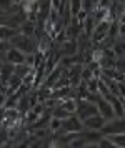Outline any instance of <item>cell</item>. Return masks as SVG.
I'll list each match as a JSON object with an SVG mask.
<instances>
[{
  "instance_id": "1",
  "label": "cell",
  "mask_w": 125,
  "mask_h": 148,
  "mask_svg": "<svg viewBox=\"0 0 125 148\" xmlns=\"http://www.w3.org/2000/svg\"><path fill=\"white\" fill-rule=\"evenodd\" d=\"M10 43H12V47H17L19 50H22L23 53H33V52L39 50L37 38H35V37L23 35V34H17L13 38H10Z\"/></svg>"
},
{
  "instance_id": "2",
  "label": "cell",
  "mask_w": 125,
  "mask_h": 148,
  "mask_svg": "<svg viewBox=\"0 0 125 148\" xmlns=\"http://www.w3.org/2000/svg\"><path fill=\"white\" fill-rule=\"evenodd\" d=\"M113 22L115 20H112V18H105V20H100L99 23H97V27H95L92 37H90V42H92L93 45L102 43V42L110 35V28H112Z\"/></svg>"
},
{
  "instance_id": "3",
  "label": "cell",
  "mask_w": 125,
  "mask_h": 148,
  "mask_svg": "<svg viewBox=\"0 0 125 148\" xmlns=\"http://www.w3.org/2000/svg\"><path fill=\"white\" fill-rule=\"evenodd\" d=\"M77 100H79V110H77V115H79L82 120H87L88 116L99 113L97 103H92V101L85 100V98H77Z\"/></svg>"
},
{
  "instance_id": "4",
  "label": "cell",
  "mask_w": 125,
  "mask_h": 148,
  "mask_svg": "<svg viewBox=\"0 0 125 148\" xmlns=\"http://www.w3.org/2000/svg\"><path fill=\"white\" fill-rule=\"evenodd\" d=\"M2 60H7L13 63V65H22V63H25V53L19 50L17 47H12L8 48L5 53H2Z\"/></svg>"
},
{
  "instance_id": "5",
  "label": "cell",
  "mask_w": 125,
  "mask_h": 148,
  "mask_svg": "<svg viewBox=\"0 0 125 148\" xmlns=\"http://www.w3.org/2000/svg\"><path fill=\"white\" fill-rule=\"evenodd\" d=\"M107 121L108 120L105 116H102L100 113H95L92 116H88L87 120H84V128L85 130H97V132H100L107 125Z\"/></svg>"
},
{
  "instance_id": "6",
  "label": "cell",
  "mask_w": 125,
  "mask_h": 148,
  "mask_svg": "<svg viewBox=\"0 0 125 148\" xmlns=\"http://www.w3.org/2000/svg\"><path fill=\"white\" fill-rule=\"evenodd\" d=\"M62 130H64V132H82V130H85V128H84V120H82L77 113H73V115H70L68 118L64 120Z\"/></svg>"
},
{
  "instance_id": "7",
  "label": "cell",
  "mask_w": 125,
  "mask_h": 148,
  "mask_svg": "<svg viewBox=\"0 0 125 148\" xmlns=\"http://www.w3.org/2000/svg\"><path fill=\"white\" fill-rule=\"evenodd\" d=\"M100 132L102 133H120V132H125V116H115L113 120L107 121V125Z\"/></svg>"
},
{
  "instance_id": "8",
  "label": "cell",
  "mask_w": 125,
  "mask_h": 148,
  "mask_svg": "<svg viewBox=\"0 0 125 148\" xmlns=\"http://www.w3.org/2000/svg\"><path fill=\"white\" fill-rule=\"evenodd\" d=\"M59 52L60 55H73L79 53V42L77 38H67V40L59 43Z\"/></svg>"
},
{
  "instance_id": "9",
  "label": "cell",
  "mask_w": 125,
  "mask_h": 148,
  "mask_svg": "<svg viewBox=\"0 0 125 148\" xmlns=\"http://www.w3.org/2000/svg\"><path fill=\"white\" fill-rule=\"evenodd\" d=\"M97 108H99V113L102 115V116H105L108 121L115 118L113 108H112V105H110V101L107 100L105 97H100L99 100H97Z\"/></svg>"
},
{
  "instance_id": "10",
  "label": "cell",
  "mask_w": 125,
  "mask_h": 148,
  "mask_svg": "<svg viewBox=\"0 0 125 148\" xmlns=\"http://www.w3.org/2000/svg\"><path fill=\"white\" fill-rule=\"evenodd\" d=\"M97 23H99V20L95 18V15L93 14H88L85 17V20L82 22V27H84V37H87V38H90L93 34V30H95V27H97Z\"/></svg>"
},
{
  "instance_id": "11",
  "label": "cell",
  "mask_w": 125,
  "mask_h": 148,
  "mask_svg": "<svg viewBox=\"0 0 125 148\" xmlns=\"http://www.w3.org/2000/svg\"><path fill=\"white\" fill-rule=\"evenodd\" d=\"M19 32L23 34V35H28V37H35V35H37V22L27 18V20L19 27Z\"/></svg>"
},
{
  "instance_id": "12",
  "label": "cell",
  "mask_w": 125,
  "mask_h": 148,
  "mask_svg": "<svg viewBox=\"0 0 125 148\" xmlns=\"http://www.w3.org/2000/svg\"><path fill=\"white\" fill-rule=\"evenodd\" d=\"M17 34H20L19 28L10 27V25H7V23H2V27H0V37H2V40H10V38H13Z\"/></svg>"
},
{
  "instance_id": "13",
  "label": "cell",
  "mask_w": 125,
  "mask_h": 148,
  "mask_svg": "<svg viewBox=\"0 0 125 148\" xmlns=\"http://www.w3.org/2000/svg\"><path fill=\"white\" fill-rule=\"evenodd\" d=\"M104 135H107L112 140L115 148H125V132H120V133H104Z\"/></svg>"
},
{
  "instance_id": "14",
  "label": "cell",
  "mask_w": 125,
  "mask_h": 148,
  "mask_svg": "<svg viewBox=\"0 0 125 148\" xmlns=\"http://www.w3.org/2000/svg\"><path fill=\"white\" fill-rule=\"evenodd\" d=\"M84 10L82 0H68V15L70 17H77Z\"/></svg>"
},
{
  "instance_id": "15",
  "label": "cell",
  "mask_w": 125,
  "mask_h": 148,
  "mask_svg": "<svg viewBox=\"0 0 125 148\" xmlns=\"http://www.w3.org/2000/svg\"><path fill=\"white\" fill-rule=\"evenodd\" d=\"M62 127H64V120L62 118H59V116H53L50 118V123H48V130L52 132V133H55V132H60L62 130Z\"/></svg>"
},
{
  "instance_id": "16",
  "label": "cell",
  "mask_w": 125,
  "mask_h": 148,
  "mask_svg": "<svg viewBox=\"0 0 125 148\" xmlns=\"http://www.w3.org/2000/svg\"><path fill=\"white\" fill-rule=\"evenodd\" d=\"M82 5H84V10H85V12L93 14L95 8H97V2H95V0H82Z\"/></svg>"
},
{
  "instance_id": "17",
  "label": "cell",
  "mask_w": 125,
  "mask_h": 148,
  "mask_svg": "<svg viewBox=\"0 0 125 148\" xmlns=\"http://www.w3.org/2000/svg\"><path fill=\"white\" fill-rule=\"evenodd\" d=\"M25 63L28 67L37 68V52H33V53H25Z\"/></svg>"
},
{
  "instance_id": "18",
  "label": "cell",
  "mask_w": 125,
  "mask_h": 148,
  "mask_svg": "<svg viewBox=\"0 0 125 148\" xmlns=\"http://www.w3.org/2000/svg\"><path fill=\"white\" fill-rule=\"evenodd\" d=\"M13 5H15V2H13V0H0V10H2V15L7 14Z\"/></svg>"
},
{
  "instance_id": "19",
  "label": "cell",
  "mask_w": 125,
  "mask_h": 148,
  "mask_svg": "<svg viewBox=\"0 0 125 148\" xmlns=\"http://www.w3.org/2000/svg\"><path fill=\"white\" fill-rule=\"evenodd\" d=\"M95 77V73H93V70L88 65H84V70H82V80L87 82V80H90V78H93Z\"/></svg>"
},
{
  "instance_id": "20",
  "label": "cell",
  "mask_w": 125,
  "mask_h": 148,
  "mask_svg": "<svg viewBox=\"0 0 125 148\" xmlns=\"http://www.w3.org/2000/svg\"><path fill=\"white\" fill-rule=\"evenodd\" d=\"M64 3H65V0H50V7L55 8V10H59L60 14H62V8H64Z\"/></svg>"
},
{
  "instance_id": "21",
  "label": "cell",
  "mask_w": 125,
  "mask_h": 148,
  "mask_svg": "<svg viewBox=\"0 0 125 148\" xmlns=\"http://www.w3.org/2000/svg\"><path fill=\"white\" fill-rule=\"evenodd\" d=\"M13 2H15V3H19V5H20V3H22L23 0H13Z\"/></svg>"
}]
</instances>
